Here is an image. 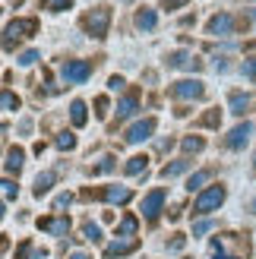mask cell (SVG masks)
Returning <instances> with one entry per match:
<instances>
[{"label": "cell", "instance_id": "83f0119b", "mask_svg": "<svg viewBox=\"0 0 256 259\" xmlns=\"http://www.w3.org/2000/svg\"><path fill=\"white\" fill-rule=\"evenodd\" d=\"M240 73H244L250 82H256V57H247L244 63H240Z\"/></svg>", "mask_w": 256, "mask_h": 259}, {"label": "cell", "instance_id": "d4e9b609", "mask_svg": "<svg viewBox=\"0 0 256 259\" xmlns=\"http://www.w3.org/2000/svg\"><path fill=\"white\" fill-rule=\"evenodd\" d=\"M82 240L98 243V240H101V228H98L95 222H86V225H82Z\"/></svg>", "mask_w": 256, "mask_h": 259}, {"label": "cell", "instance_id": "7a4b0ae2", "mask_svg": "<svg viewBox=\"0 0 256 259\" xmlns=\"http://www.w3.org/2000/svg\"><path fill=\"white\" fill-rule=\"evenodd\" d=\"M82 25H86V32L92 35V38H108V29H111V10L108 7H95L89 16L82 19Z\"/></svg>", "mask_w": 256, "mask_h": 259}, {"label": "cell", "instance_id": "4fadbf2b", "mask_svg": "<svg viewBox=\"0 0 256 259\" xmlns=\"http://www.w3.org/2000/svg\"><path fill=\"white\" fill-rule=\"evenodd\" d=\"M168 67H171V70H199L202 63H199L193 54H187V51H174V54L168 57Z\"/></svg>", "mask_w": 256, "mask_h": 259}, {"label": "cell", "instance_id": "b9f144b4", "mask_svg": "<svg viewBox=\"0 0 256 259\" xmlns=\"http://www.w3.org/2000/svg\"><path fill=\"white\" fill-rule=\"evenodd\" d=\"M250 212H253V215H256V199H253V202H250Z\"/></svg>", "mask_w": 256, "mask_h": 259}, {"label": "cell", "instance_id": "d6a6232c", "mask_svg": "<svg viewBox=\"0 0 256 259\" xmlns=\"http://www.w3.org/2000/svg\"><path fill=\"white\" fill-rule=\"evenodd\" d=\"M35 60H38V51H22V54H19V67H32Z\"/></svg>", "mask_w": 256, "mask_h": 259}, {"label": "cell", "instance_id": "603a6c76", "mask_svg": "<svg viewBox=\"0 0 256 259\" xmlns=\"http://www.w3.org/2000/svg\"><path fill=\"white\" fill-rule=\"evenodd\" d=\"M136 228H139V222H136L133 215H126L123 222L117 225V237H133V234H136Z\"/></svg>", "mask_w": 256, "mask_h": 259}, {"label": "cell", "instance_id": "8fae6325", "mask_svg": "<svg viewBox=\"0 0 256 259\" xmlns=\"http://www.w3.org/2000/svg\"><path fill=\"white\" fill-rule=\"evenodd\" d=\"M136 247H139V240H136V237H117L114 243H108V247H105V256H108V259H117V256L133 253Z\"/></svg>", "mask_w": 256, "mask_h": 259}, {"label": "cell", "instance_id": "e0dca14e", "mask_svg": "<svg viewBox=\"0 0 256 259\" xmlns=\"http://www.w3.org/2000/svg\"><path fill=\"white\" fill-rule=\"evenodd\" d=\"M190 167H193V161H190V158H177V161H171V164H164V167H161V177H164V180H171V177H177V174L190 171Z\"/></svg>", "mask_w": 256, "mask_h": 259}, {"label": "cell", "instance_id": "d6986e66", "mask_svg": "<svg viewBox=\"0 0 256 259\" xmlns=\"http://www.w3.org/2000/svg\"><path fill=\"white\" fill-rule=\"evenodd\" d=\"M54 180H57V171H45V174H38V180H35V196L41 199L45 193L51 190V184H54Z\"/></svg>", "mask_w": 256, "mask_h": 259}, {"label": "cell", "instance_id": "f1b7e54d", "mask_svg": "<svg viewBox=\"0 0 256 259\" xmlns=\"http://www.w3.org/2000/svg\"><path fill=\"white\" fill-rule=\"evenodd\" d=\"M114 164H117V158H114V155H105V158L95 164V174H108V171H114Z\"/></svg>", "mask_w": 256, "mask_h": 259}, {"label": "cell", "instance_id": "3957f363", "mask_svg": "<svg viewBox=\"0 0 256 259\" xmlns=\"http://www.w3.org/2000/svg\"><path fill=\"white\" fill-rule=\"evenodd\" d=\"M225 196H228V193H225V187H222V184L206 187V190H202L199 196H196L193 212H196V215H209V212H215V209H219V205L225 202Z\"/></svg>", "mask_w": 256, "mask_h": 259}, {"label": "cell", "instance_id": "ab89813d", "mask_svg": "<svg viewBox=\"0 0 256 259\" xmlns=\"http://www.w3.org/2000/svg\"><path fill=\"white\" fill-rule=\"evenodd\" d=\"M111 89H114V92H117V89H123V79H120V76H111V82H108Z\"/></svg>", "mask_w": 256, "mask_h": 259}, {"label": "cell", "instance_id": "8992f818", "mask_svg": "<svg viewBox=\"0 0 256 259\" xmlns=\"http://www.w3.org/2000/svg\"><path fill=\"white\" fill-rule=\"evenodd\" d=\"M171 95L174 98H193L199 101L202 95H206V85H202V79H181L171 85Z\"/></svg>", "mask_w": 256, "mask_h": 259}, {"label": "cell", "instance_id": "1f68e13d", "mask_svg": "<svg viewBox=\"0 0 256 259\" xmlns=\"http://www.w3.org/2000/svg\"><path fill=\"white\" fill-rule=\"evenodd\" d=\"M16 193H19V187L7 177V180H4V199H7V202H13V199H16Z\"/></svg>", "mask_w": 256, "mask_h": 259}, {"label": "cell", "instance_id": "8d00e7d4", "mask_svg": "<svg viewBox=\"0 0 256 259\" xmlns=\"http://www.w3.org/2000/svg\"><path fill=\"white\" fill-rule=\"evenodd\" d=\"M158 4H161L164 10H181L184 4H190V0H158Z\"/></svg>", "mask_w": 256, "mask_h": 259}, {"label": "cell", "instance_id": "9c48e42d", "mask_svg": "<svg viewBox=\"0 0 256 259\" xmlns=\"http://www.w3.org/2000/svg\"><path fill=\"white\" fill-rule=\"evenodd\" d=\"M250 136H253V123H237L231 133L225 136V146L228 149H244L247 142H250Z\"/></svg>", "mask_w": 256, "mask_h": 259}, {"label": "cell", "instance_id": "7402d4cb", "mask_svg": "<svg viewBox=\"0 0 256 259\" xmlns=\"http://www.w3.org/2000/svg\"><path fill=\"white\" fill-rule=\"evenodd\" d=\"M181 146H184V152H187V155H196V152L206 149V139H202V136H187Z\"/></svg>", "mask_w": 256, "mask_h": 259}, {"label": "cell", "instance_id": "ac0fdd59", "mask_svg": "<svg viewBox=\"0 0 256 259\" xmlns=\"http://www.w3.org/2000/svg\"><path fill=\"white\" fill-rule=\"evenodd\" d=\"M155 25H158V16H155V10H139L136 13V29H143V32H152V29H155Z\"/></svg>", "mask_w": 256, "mask_h": 259}, {"label": "cell", "instance_id": "4dcf8cb0", "mask_svg": "<svg viewBox=\"0 0 256 259\" xmlns=\"http://www.w3.org/2000/svg\"><path fill=\"white\" fill-rule=\"evenodd\" d=\"M0 101H4V111H19V98L13 95L10 89H7V92H4V98H0Z\"/></svg>", "mask_w": 256, "mask_h": 259}, {"label": "cell", "instance_id": "44dd1931", "mask_svg": "<svg viewBox=\"0 0 256 259\" xmlns=\"http://www.w3.org/2000/svg\"><path fill=\"white\" fill-rule=\"evenodd\" d=\"M146 164H149V158H146V155H133V158L126 161V167H123V171L130 174V177H136V174H146Z\"/></svg>", "mask_w": 256, "mask_h": 259}, {"label": "cell", "instance_id": "74e56055", "mask_svg": "<svg viewBox=\"0 0 256 259\" xmlns=\"http://www.w3.org/2000/svg\"><path fill=\"white\" fill-rule=\"evenodd\" d=\"M209 228H212V222H196V225H193V237H202Z\"/></svg>", "mask_w": 256, "mask_h": 259}, {"label": "cell", "instance_id": "ee69618b", "mask_svg": "<svg viewBox=\"0 0 256 259\" xmlns=\"http://www.w3.org/2000/svg\"><path fill=\"white\" fill-rule=\"evenodd\" d=\"M253 19H256V10H253Z\"/></svg>", "mask_w": 256, "mask_h": 259}, {"label": "cell", "instance_id": "277c9868", "mask_svg": "<svg viewBox=\"0 0 256 259\" xmlns=\"http://www.w3.org/2000/svg\"><path fill=\"white\" fill-rule=\"evenodd\" d=\"M152 133H155V117H146V120H136L130 130H126L123 139L130 142V146H139V142L152 139Z\"/></svg>", "mask_w": 256, "mask_h": 259}, {"label": "cell", "instance_id": "836d02e7", "mask_svg": "<svg viewBox=\"0 0 256 259\" xmlns=\"http://www.w3.org/2000/svg\"><path fill=\"white\" fill-rule=\"evenodd\" d=\"M70 7H73V0H51V4H48L51 13H63V10H70Z\"/></svg>", "mask_w": 256, "mask_h": 259}, {"label": "cell", "instance_id": "7c38bea8", "mask_svg": "<svg viewBox=\"0 0 256 259\" xmlns=\"http://www.w3.org/2000/svg\"><path fill=\"white\" fill-rule=\"evenodd\" d=\"M38 228L48 231V234H54V237H63L70 231V218L67 215H60V218H38Z\"/></svg>", "mask_w": 256, "mask_h": 259}, {"label": "cell", "instance_id": "f546056e", "mask_svg": "<svg viewBox=\"0 0 256 259\" xmlns=\"http://www.w3.org/2000/svg\"><path fill=\"white\" fill-rule=\"evenodd\" d=\"M222 123V114L219 111H209V114H202L199 117V126H219Z\"/></svg>", "mask_w": 256, "mask_h": 259}, {"label": "cell", "instance_id": "4316f807", "mask_svg": "<svg viewBox=\"0 0 256 259\" xmlns=\"http://www.w3.org/2000/svg\"><path fill=\"white\" fill-rule=\"evenodd\" d=\"M54 142H57V149H63V152L76 149V136H73V133H60V136H57Z\"/></svg>", "mask_w": 256, "mask_h": 259}, {"label": "cell", "instance_id": "e575fe53", "mask_svg": "<svg viewBox=\"0 0 256 259\" xmlns=\"http://www.w3.org/2000/svg\"><path fill=\"white\" fill-rule=\"evenodd\" d=\"M70 202H73V193H60V196L54 199V212H60V209H67Z\"/></svg>", "mask_w": 256, "mask_h": 259}, {"label": "cell", "instance_id": "60d3db41", "mask_svg": "<svg viewBox=\"0 0 256 259\" xmlns=\"http://www.w3.org/2000/svg\"><path fill=\"white\" fill-rule=\"evenodd\" d=\"M70 259H89V256H86V253H73Z\"/></svg>", "mask_w": 256, "mask_h": 259}, {"label": "cell", "instance_id": "cb8c5ba5", "mask_svg": "<svg viewBox=\"0 0 256 259\" xmlns=\"http://www.w3.org/2000/svg\"><path fill=\"white\" fill-rule=\"evenodd\" d=\"M209 177H212V171H196L193 177L187 180V190H190V193H193V190H196V193H202V184H206Z\"/></svg>", "mask_w": 256, "mask_h": 259}, {"label": "cell", "instance_id": "ba28073f", "mask_svg": "<svg viewBox=\"0 0 256 259\" xmlns=\"http://www.w3.org/2000/svg\"><path fill=\"white\" fill-rule=\"evenodd\" d=\"M234 16H231V13H215V16L206 22V32L209 35H231L234 32Z\"/></svg>", "mask_w": 256, "mask_h": 259}, {"label": "cell", "instance_id": "7bdbcfd3", "mask_svg": "<svg viewBox=\"0 0 256 259\" xmlns=\"http://www.w3.org/2000/svg\"><path fill=\"white\" fill-rule=\"evenodd\" d=\"M13 4H22V0H13Z\"/></svg>", "mask_w": 256, "mask_h": 259}, {"label": "cell", "instance_id": "6da1fadb", "mask_svg": "<svg viewBox=\"0 0 256 259\" xmlns=\"http://www.w3.org/2000/svg\"><path fill=\"white\" fill-rule=\"evenodd\" d=\"M38 32V19L29 16V19H16V22H10L7 29H4V51H13V45L19 41V38H29Z\"/></svg>", "mask_w": 256, "mask_h": 259}, {"label": "cell", "instance_id": "5bb4252c", "mask_svg": "<svg viewBox=\"0 0 256 259\" xmlns=\"http://www.w3.org/2000/svg\"><path fill=\"white\" fill-rule=\"evenodd\" d=\"M139 111V92H126L120 101H117V117H133V114Z\"/></svg>", "mask_w": 256, "mask_h": 259}, {"label": "cell", "instance_id": "484cf974", "mask_svg": "<svg viewBox=\"0 0 256 259\" xmlns=\"http://www.w3.org/2000/svg\"><path fill=\"white\" fill-rule=\"evenodd\" d=\"M41 256H45V253H41V250H35L29 240H22V243H19V253H16V259H41Z\"/></svg>", "mask_w": 256, "mask_h": 259}, {"label": "cell", "instance_id": "f6af8a7d", "mask_svg": "<svg viewBox=\"0 0 256 259\" xmlns=\"http://www.w3.org/2000/svg\"><path fill=\"white\" fill-rule=\"evenodd\" d=\"M253 161H256V158H253Z\"/></svg>", "mask_w": 256, "mask_h": 259}, {"label": "cell", "instance_id": "ffe728a7", "mask_svg": "<svg viewBox=\"0 0 256 259\" xmlns=\"http://www.w3.org/2000/svg\"><path fill=\"white\" fill-rule=\"evenodd\" d=\"M70 120H73V126H86V120H89V114H86V101L76 98L73 105H70Z\"/></svg>", "mask_w": 256, "mask_h": 259}, {"label": "cell", "instance_id": "d590c367", "mask_svg": "<svg viewBox=\"0 0 256 259\" xmlns=\"http://www.w3.org/2000/svg\"><path fill=\"white\" fill-rule=\"evenodd\" d=\"M95 108H98V111H95L98 117H108V98H105V95H98V98H95Z\"/></svg>", "mask_w": 256, "mask_h": 259}, {"label": "cell", "instance_id": "52a82bcc", "mask_svg": "<svg viewBox=\"0 0 256 259\" xmlns=\"http://www.w3.org/2000/svg\"><path fill=\"white\" fill-rule=\"evenodd\" d=\"M60 73H63L67 82H86L89 76H92V63H89V60H67Z\"/></svg>", "mask_w": 256, "mask_h": 259}, {"label": "cell", "instance_id": "f35d334b", "mask_svg": "<svg viewBox=\"0 0 256 259\" xmlns=\"http://www.w3.org/2000/svg\"><path fill=\"white\" fill-rule=\"evenodd\" d=\"M168 250H171V253H177V250H184V237L177 234V237H174V240L168 243Z\"/></svg>", "mask_w": 256, "mask_h": 259}, {"label": "cell", "instance_id": "30bf717a", "mask_svg": "<svg viewBox=\"0 0 256 259\" xmlns=\"http://www.w3.org/2000/svg\"><path fill=\"white\" fill-rule=\"evenodd\" d=\"M164 196H168L164 190H152L149 196L143 199V215H146V222H155V218H158L161 205H164Z\"/></svg>", "mask_w": 256, "mask_h": 259}, {"label": "cell", "instance_id": "2e32d148", "mask_svg": "<svg viewBox=\"0 0 256 259\" xmlns=\"http://www.w3.org/2000/svg\"><path fill=\"white\" fill-rule=\"evenodd\" d=\"M228 108H231V114H237V117H244L247 108H250V98L244 92H231L228 95Z\"/></svg>", "mask_w": 256, "mask_h": 259}, {"label": "cell", "instance_id": "5b68a950", "mask_svg": "<svg viewBox=\"0 0 256 259\" xmlns=\"http://www.w3.org/2000/svg\"><path fill=\"white\" fill-rule=\"evenodd\" d=\"M86 196H95V199H105V202H114V205H123L133 199V190L130 187H105V190H89Z\"/></svg>", "mask_w": 256, "mask_h": 259}, {"label": "cell", "instance_id": "9a60e30c", "mask_svg": "<svg viewBox=\"0 0 256 259\" xmlns=\"http://www.w3.org/2000/svg\"><path fill=\"white\" fill-rule=\"evenodd\" d=\"M22 161H25V152L16 146V149H7V161H4V171L7 174H19L22 171Z\"/></svg>", "mask_w": 256, "mask_h": 259}]
</instances>
